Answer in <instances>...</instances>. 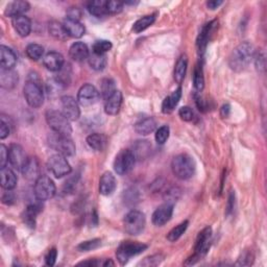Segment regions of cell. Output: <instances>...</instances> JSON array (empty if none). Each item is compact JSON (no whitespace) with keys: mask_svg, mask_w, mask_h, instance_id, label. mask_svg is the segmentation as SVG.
Segmentation results:
<instances>
[{"mask_svg":"<svg viewBox=\"0 0 267 267\" xmlns=\"http://www.w3.org/2000/svg\"><path fill=\"white\" fill-rule=\"evenodd\" d=\"M256 54L255 48L249 42L239 44L229 57V66L236 72H241L247 69Z\"/></svg>","mask_w":267,"mask_h":267,"instance_id":"1","label":"cell"},{"mask_svg":"<svg viewBox=\"0 0 267 267\" xmlns=\"http://www.w3.org/2000/svg\"><path fill=\"white\" fill-rule=\"evenodd\" d=\"M23 93L26 102L30 107L38 109L44 102V92L39 75L36 72H31L27 76V82L23 88Z\"/></svg>","mask_w":267,"mask_h":267,"instance_id":"2","label":"cell"},{"mask_svg":"<svg viewBox=\"0 0 267 267\" xmlns=\"http://www.w3.org/2000/svg\"><path fill=\"white\" fill-rule=\"evenodd\" d=\"M195 162L192 157L186 153L174 157L171 162V170L173 174L180 180H188L195 173Z\"/></svg>","mask_w":267,"mask_h":267,"instance_id":"3","label":"cell"},{"mask_svg":"<svg viewBox=\"0 0 267 267\" xmlns=\"http://www.w3.org/2000/svg\"><path fill=\"white\" fill-rule=\"evenodd\" d=\"M46 122L53 133L62 136L70 137L72 134V128L69 119L62 113L55 110H49L46 112Z\"/></svg>","mask_w":267,"mask_h":267,"instance_id":"4","label":"cell"},{"mask_svg":"<svg viewBox=\"0 0 267 267\" xmlns=\"http://www.w3.org/2000/svg\"><path fill=\"white\" fill-rule=\"evenodd\" d=\"M212 241V229L207 227L203 229L196 238L194 254L185 262V265H193L205 257L210 250Z\"/></svg>","mask_w":267,"mask_h":267,"instance_id":"5","label":"cell"},{"mask_svg":"<svg viewBox=\"0 0 267 267\" xmlns=\"http://www.w3.org/2000/svg\"><path fill=\"white\" fill-rule=\"evenodd\" d=\"M124 230L128 234L137 236L141 234L146 226L145 215L137 210H132L124 216L123 219Z\"/></svg>","mask_w":267,"mask_h":267,"instance_id":"6","label":"cell"},{"mask_svg":"<svg viewBox=\"0 0 267 267\" xmlns=\"http://www.w3.org/2000/svg\"><path fill=\"white\" fill-rule=\"evenodd\" d=\"M146 249L147 245L144 243L135 241H123L116 250V257L119 263L124 265L129 262V260L132 257L141 254Z\"/></svg>","mask_w":267,"mask_h":267,"instance_id":"7","label":"cell"},{"mask_svg":"<svg viewBox=\"0 0 267 267\" xmlns=\"http://www.w3.org/2000/svg\"><path fill=\"white\" fill-rule=\"evenodd\" d=\"M57 192V188L53 181L47 175H40L38 180L34 182L33 193L36 199L40 201H45L52 199Z\"/></svg>","mask_w":267,"mask_h":267,"instance_id":"8","label":"cell"},{"mask_svg":"<svg viewBox=\"0 0 267 267\" xmlns=\"http://www.w3.org/2000/svg\"><path fill=\"white\" fill-rule=\"evenodd\" d=\"M49 145H50L54 150H57L58 153L63 154L65 157H72L75 153V145L70 137L62 136L59 134L53 133L48 139Z\"/></svg>","mask_w":267,"mask_h":267,"instance_id":"9","label":"cell"},{"mask_svg":"<svg viewBox=\"0 0 267 267\" xmlns=\"http://www.w3.org/2000/svg\"><path fill=\"white\" fill-rule=\"evenodd\" d=\"M47 167L48 170L58 179L65 177L71 172V166H70L66 157L61 153H55L49 158Z\"/></svg>","mask_w":267,"mask_h":267,"instance_id":"10","label":"cell"},{"mask_svg":"<svg viewBox=\"0 0 267 267\" xmlns=\"http://www.w3.org/2000/svg\"><path fill=\"white\" fill-rule=\"evenodd\" d=\"M136 158L130 150H122L119 151L114 160V169L117 174L124 175L129 173L135 165Z\"/></svg>","mask_w":267,"mask_h":267,"instance_id":"11","label":"cell"},{"mask_svg":"<svg viewBox=\"0 0 267 267\" xmlns=\"http://www.w3.org/2000/svg\"><path fill=\"white\" fill-rule=\"evenodd\" d=\"M100 92L98 90L93 86L90 85V83H86L81 87L79 90V93H77V101L83 107H90L94 103H96L100 100Z\"/></svg>","mask_w":267,"mask_h":267,"instance_id":"12","label":"cell"},{"mask_svg":"<svg viewBox=\"0 0 267 267\" xmlns=\"http://www.w3.org/2000/svg\"><path fill=\"white\" fill-rule=\"evenodd\" d=\"M62 113L64 114L70 121H75L81 116L80 103L72 96H63L61 98Z\"/></svg>","mask_w":267,"mask_h":267,"instance_id":"13","label":"cell"},{"mask_svg":"<svg viewBox=\"0 0 267 267\" xmlns=\"http://www.w3.org/2000/svg\"><path fill=\"white\" fill-rule=\"evenodd\" d=\"M29 160V157L26 156L22 146L19 144H12L9 149V162L12 167L15 169L21 171L24 167L25 163Z\"/></svg>","mask_w":267,"mask_h":267,"instance_id":"14","label":"cell"},{"mask_svg":"<svg viewBox=\"0 0 267 267\" xmlns=\"http://www.w3.org/2000/svg\"><path fill=\"white\" fill-rule=\"evenodd\" d=\"M173 213V205L165 202L164 205L158 207L152 214V223L157 227H162L171 219Z\"/></svg>","mask_w":267,"mask_h":267,"instance_id":"15","label":"cell"},{"mask_svg":"<svg viewBox=\"0 0 267 267\" xmlns=\"http://www.w3.org/2000/svg\"><path fill=\"white\" fill-rule=\"evenodd\" d=\"M216 25H217V21L213 20V21H211V22L207 23L201 29L199 37H198V41H196V45H198L199 52L200 55H202L203 52H205L207 45L209 43L211 34H212V33L214 32V29L216 27Z\"/></svg>","mask_w":267,"mask_h":267,"instance_id":"16","label":"cell"},{"mask_svg":"<svg viewBox=\"0 0 267 267\" xmlns=\"http://www.w3.org/2000/svg\"><path fill=\"white\" fill-rule=\"evenodd\" d=\"M43 64L49 71L59 72L61 71L62 68L64 67L65 61H64V57H63L61 53L57 51H51V52H48L44 57Z\"/></svg>","mask_w":267,"mask_h":267,"instance_id":"17","label":"cell"},{"mask_svg":"<svg viewBox=\"0 0 267 267\" xmlns=\"http://www.w3.org/2000/svg\"><path fill=\"white\" fill-rule=\"evenodd\" d=\"M122 104V93L116 90L107 100H104V112L108 115H117Z\"/></svg>","mask_w":267,"mask_h":267,"instance_id":"18","label":"cell"},{"mask_svg":"<svg viewBox=\"0 0 267 267\" xmlns=\"http://www.w3.org/2000/svg\"><path fill=\"white\" fill-rule=\"evenodd\" d=\"M31 5L27 1H22V0H17V1L10 2L6 5L4 15L11 17L12 19L19 16H23L26 12H29Z\"/></svg>","mask_w":267,"mask_h":267,"instance_id":"19","label":"cell"},{"mask_svg":"<svg viewBox=\"0 0 267 267\" xmlns=\"http://www.w3.org/2000/svg\"><path fill=\"white\" fill-rule=\"evenodd\" d=\"M12 24L14 30L19 34L20 37L25 38L29 36L32 32V21L25 15L15 17L12 19Z\"/></svg>","mask_w":267,"mask_h":267,"instance_id":"20","label":"cell"},{"mask_svg":"<svg viewBox=\"0 0 267 267\" xmlns=\"http://www.w3.org/2000/svg\"><path fill=\"white\" fill-rule=\"evenodd\" d=\"M17 64V57L8 46H0V66L2 69H14Z\"/></svg>","mask_w":267,"mask_h":267,"instance_id":"21","label":"cell"},{"mask_svg":"<svg viewBox=\"0 0 267 267\" xmlns=\"http://www.w3.org/2000/svg\"><path fill=\"white\" fill-rule=\"evenodd\" d=\"M18 73L13 69H0V86L6 90H12L17 86Z\"/></svg>","mask_w":267,"mask_h":267,"instance_id":"22","label":"cell"},{"mask_svg":"<svg viewBox=\"0 0 267 267\" xmlns=\"http://www.w3.org/2000/svg\"><path fill=\"white\" fill-rule=\"evenodd\" d=\"M63 26L68 34V37L79 39L85 33V26H83L80 21L66 18L63 22Z\"/></svg>","mask_w":267,"mask_h":267,"instance_id":"23","label":"cell"},{"mask_svg":"<svg viewBox=\"0 0 267 267\" xmlns=\"http://www.w3.org/2000/svg\"><path fill=\"white\" fill-rule=\"evenodd\" d=\"M117 186L116 179L111 172H104L100 180V193L109 196L115 191Z\"/></svg>","mask_w":267,"mask_h":267,"instance_id":"24","label":"cell"},{"mask_svg":"<svg viewBox=\"0 0 267 267\" xmlns=\"http://www.w3.org/2000/svg\"><path fill=\"white\" fill-rule=\"evenodd\" d=\"M69 55L75 62H83L89 58V49L83 42H75L69 48Z\"/></svg>","mask_w":267,"mask_h":267,"instance_id":"25","label":"cell"},{"mask_svg":"<svg viewBox=\"0 0 267 267\" xmlns=\"http://www.w3.org/2000/svg\"><path fill=\"white\" fill-rule=\"evenodd\" d=\"M21 172L25 179L36 182L40 177V165L37 158H29Z\"/></svg>","mask_w":267,"mask_h":267,"instance_id":"26","label":"cell"},{"mask_svg":"<svg viewBox=\"0 0 267 267\" xmlns=\"http://www.w3.org/2000/svg\"><path fill=\"white\" fill-rule=\"evenodd\" d=\"M0 184L4 190H13L17 185V177L15 172L8 167L1 168L0 170Z\"/></svg>","mask_w":267,"mask_h":267,"instance_id":"27","label":"cell"},{"mask_svg":"<svg viewBox=\"0 0 267 267\" xmlns=\"http://www.w3.org/2000/svg\"><path fill=\"white\" fill-rule=\"evenodd\" d=\"M182 97V88L179 87L177 90H174L173 92L167 96L163 103H162V112L164 114H170L171 112H173V110L177 107L180 100Z\"/></svg>","mask_w":267,"mask_h":267,"instance_id":"28","label":"cell"},{"mask_svg":"<svg viewBox=\"0 0 267 267\" xmlns=\"http://www.w3.org/2000/svg\"><path fill=\"white\" fill-rule=\"evenodd\" d=\"M156 120H154L152 117H146L141 119V120H139L135 124V131L139 135L147 136L156 130Z\"/></svg>","mask_w":267,"mask_h":267,"instance_id":"29","label":"cell"},{"mask_svg":"<svg viewBox=\"0 0 267 267\" xmlns=\"http://www.w3.org/2000/svg\"><path fill=\"white\" fill-rule=\"evenodd\" d=\"M87 143L90 146V149L96 151H102L105 149V146H107L108 140L107 137L102 135V134L94 133L87 137Z\"/></svg>","mask_w":267,"mask_h":267,"instance_id":"30","label":"cell"},{"mask_svg":"<svg viewBox=\"0 0 267 267\" xmlns=\"http://www.w3.org/2000/svg\"><path fill=\"white\" fill-rule=\"evenodd\" d=\"M187 66H188V58H187V55L183 54L178 60L177 64H175L174 74H173L174 81L177 82L179 85H181L183 81H184V79H185L186 72H187Z\"/></svg>","mask_w":267,"mask_h":267,"instance_id":"31","label":"cell"},{"mask_svg":"<svg viewBox=\"0 0 267 267\" xmlns=\"http://www.w3.org/2000/svg\"><path fill=\"white\" fill-rule=\"evenodd\" d=\"M40 211L41 208L38 205H30L25 209L22 218L27 227L34 228V226H36L37 215L40 213Z\"/></svg>","mask_w":267,"mask_h":267,"instance_id":"32","label":"cell"},{"mask_svg":"<svg viewBox=\"0 0 267 267\" xmlns=\"http://www.w3.org/2000/svg\"><path fill=\"white\" fill-rule=\"evenodd\" d=\"M105 3H107V1H103V0L91 1L88 3L87 9L92 16H94L96 18H101L105 15H108L107 8H105Z\"/></svg>","mask_w":267,"mask_h":267,"instance_id":"33","label":"cell"},{"mask_svg":"<svg viewBox=\"0 0 267 267\" xmlns=\"http://www.w3.org/2000/svg\"><path fill=\"white\" fill-rule=\"evenodd\" d=\"M89 65L96 71H101L108 64V59L105 54H97L92 52L88 58Z\"/></svg>","mask_w":267,"mask_h":267,"instance_id":"34","label":"cell"},{"mask_svg":"<svg viewBox=\"0 0 267 267\" xmlns=\"http://www.w3.org/2000/svg\"><path fill=\"white\" fill-rule=\"evenodd\" d=\"M48 31H49V33H50L51 36L57 40L65 41L68 38V34L64 29V26H63V23L61 24L58 22V21H51L48 25Z\"/></svg>","mask_w":267,"mask_h":267,"instance_id":"35","label":"cell"},{"mask_svg":"<svg viewBox=\"0 0 267 267\" xmlns=\"http://www.w3.org/2000/svg\"><path fill=\"white\" fill-rule=\"evenodd\" d=\"M151 150V145L149 143V141H138L135 145H134L133 153L136 159L143 160L146 157H149Z\"/></svg>","mask_w":267,"mask_h":267,"instance_id":"36","label":"cell"},{"mask_svg":"<svg viewBox=\"0 0 267 267\" xmlns=\"http://www.w3.org/2000/svg\"><path fill=\"white\" fill-rule=\"evenodd\" d=\"M154 20H156V15H147V16H144L142 18H140L139 20H137L135 23H134V26H133V31L134 33H140L144 32L145 30L149 29L150 26H151L154 22Z\"/></svg>","mask_w":267,"mask_h":267,"instance_id":"37","label":"cell"},{"mask_svg":"<svg viewBox=\"0 0 267 267\" xmlns=\"http://www.w3.org/2000/svg\"><path fill=\"white\" fill-rule=\"evenodd\" d=\"M193 86L198 92H201L205 88V77H203V71H202V65L201 63H198L196 64L194 71H193Z\"/></svg>","mask_w":267,"mask_h":267,"instance_id":"38","label":"cell"},{"mask_svg":"<svg viewBox=\"0 0 267 267\" xmlns=\"http://www.w3.org/2000/svg\"><path fill=\"white\" fill-rule=\"evenodd\" d=\"M188 224H189V221L185 220V221H183L182 223H180L179 226L173 228L169 232V233H168L167 240L170 241V242H175L177 240H179V239L181 238V236L186 232V230L188 228Z\"/></svg>","mask_w":267,"mask_h":267,"instance_id":"39","label":"cell"},{"mask_svg":"<svg viewBox=\"0 0 267 267\" xmlns=\"http://www.w3.org/2000/svg\"><path fill=\"white\" fill-rule=\"evenodd\" d=\"M26 55L32 61H39L44 54V48L40 44H30L25 49Z\"/></svg>","mask_w":267,"mask_h":267,"instance_id":"40","label":"cell"},{"mask_svg":"<svg viewBox=\"0 0 267 267\" xmlns=\"http://www.w3.org/2000/svg\"><path fill=\"white\" fill-rule=\"evenodd\" d=\"M115 91H116V88H115V83L113 80L104 79L101 81L100 94L103 97L104 100H107L108 98L115 92Z\"/></svg>","mask_w":267,"mask_h":267,"instance_id":"41","label":"cell"},{"mask_svg":"<svg viewBox=\"0 0 267 267\" xmlns=\"http://www.w3.org/2000/svg\"><path fill=\"white\" fill-rule=\"evenodd\" d=\"M65 88H66V86L62 82H60L57 77L50 80V81H48V83H47V92L49 95H51V96L59 95Z\"/></svg>","mask_w":267,"mask_h":267,"instance_id":"42","label":"cell"},{"mask_svg":"<svg viewBox=\"0 0 267 267\" xmlns=\"http://www.w3.org/2000/svg\"><path fill=\"white\" fill-rule=\"evenodd\" d=\"M113 45L108 40H98L92 46V52L97 54H105L110 51Z\"/></svg>","mask_w":267,"mask_h":267,"instance_id":"43","label":"cell"},{"mask_svg":"<svg viewBox=\"0 0 267 267\" xmlns=\"http://www.w3.org/2000/svg\"><path fill=\"white\" fill-rule=\"evenodd\" d=\"M169 134H170L169 126L163 125L157 130L156 135H154V139H156L158 144L163 145L167 141L168 138H169Z\"/></svg>","mask_w":267,"mask_h":267,"instance_id":"44","label":"cell"},{"mask_svg":"<svg viewBox=\"0 0 267 267\" xmlns=\"http://www.w3.org/2000/svg\"><path fill=\"white\" fill-rule=\"evenodd\" d=\"M101 244L100 239H92V240H88V241H83L77 245L76 249L80 251H90L93 250L97 248H100Z\"/></svg>","mask_w":267,"mask_h":267,"instance_id":"45","label":"cell"},{"mask_svg":"<svg viewBox=\"0 0 267 267\" xmlns=\"http://www.w3.org/2000/svg\"><path fill=\"white\" fill-rule=\"evenodd\" d=\"M123 4L120 1H107L105 8H107L108 14H119L123 10Z\"/></svg>","mask_w":267,"mask_h":267,"instance_id":"46","label":"cell"},{"mask_svg":"<svg viewBox=\"0 0 267 267\" xmlns=\"http://www.w3.org/2000/svg\"><path fill=\"white\" fill-rule=\"evenodd\" d=\"M179 116L181 117L182 120L184 121H192L193 118H194V113L191 108L189 107H182L180 110H179Z\"/></svg>","mask_w":267,"mask_h":267,"instance_id":"47","label":"cell"},{"mask_svg":"<svg viewBox=\"0 0 267 267\" xmlns=\"http://www.w3.org/2000/svg\"><path fill=\"white\" fill-rule=\"evenodd\" d=\"M162 260H163L162 255H153V256L145 258L143 261L140 263V265H142V266H157L158 264L161 263Z\"/></svg>","mask_w":267,"mask_h":267,"instance_id":"48","label":"cell"},{"mask_svg":"<svg viewBox=\"0 0 267 267\" xmlns=\"http://www.w3.org/2000/svg\"><path fill=\"white\" fill-rule=\"evenodd\" d=\"M9 162V150L6 146L1 144L0 146V168L6 167V164Z\"/></svg>","mask_w":267,"mask_h":267,"instance_id":"49","label":"cell"},{"mask_svg":"<svg viewBox=\"0 0 267 267\" xmlns=\"http://www.w3.org/2000/svg\"><path fill=\"white\" fill-rule=\"evenodd\" d=\"M57 257H58V250L57 249H51L49 250L47 252V255L45 257V262L46 265L48 266H53L55 264V261H57Z\"/></svg>","mask_w":267,"mask_h":267,"instance_id":"50","label":"cell"},{"mask_svg":"<svg viewBox=\"0 0 267 267\" xmlns=\"http://www.w3.org/2000/svg\"><path fill=\"white\" fill-rule=\"evenodd\" d=\"M11 130L10 125L6 122L3 118H1V121H0V139L3 140L10 135Z\"/></svg>","mask_w":267,"mask_h":267,"instance_id":"51","label":"cell"},{"mask_svg":"<svg viewBox=\"0 0 267 267\" xmlns=\"http://www.w3.org/2000/svg\"><path fill=\"white\" fill-rule=\"evenodd\" d=\"M165 196H166V199H167V202L172 203V205H173V201H177V200L179 199L180 191L178 190V189L172 188V189H170V190H168L166 192Z\"/></svg>","mask_w":267,"mask_h":267,"instance_id":"52","label":"cell"},{"mask_svg":"<svg viewBox=\"0 0 267 267\" xmlns=\"http://www.w3.org/2000/svg\"><path fill=\"white\" fill-rule=\"evenodd\" d=\"M234 208H235V192L231 191V193H230V195H229V200H228V205H227V210H226L227 215H230L232 212H233Z\"/></svg>","mask_w":267,"mask_h":267,"instance_id":"53","label":"cell"},{"mask_svg":"<svg viewBox=\"0 0 267 267\" xmlns=\"http://www.w3.org/2000/svg\"><path fill=\"white\" fill-rule=\"evenodd\" d=\"M15 200V196L12 190H5V192L2 194V202L5 205H12V203Z\"/></svg>","mask_w":267,"mask_h":267,"instance_id":"54","label":"cell"},{"mask_svg":"<svg viewBox=\"0 0 267 267\" xmlns=\"http://www.w3.org/2000/svg\"><path fill=\"white\" fill-rule=\"evenodd\" d=\"M194 97H195V103H196V105H198L199 110L201 112H205L207 109L206 100H203L200 95H194Z\"/></svg>","mask_w":267,"mask_h":267,"instance_id":"55","label":"cell"},{"mask_svg":"<svg viewBox=\"0 0 267 267\" xmlns=\"http://www.w3.org/2000/svg\"><path fill=\"white\" fill-rule=\"evenodd\" d=\"M255 63H256V67L258 70H264L265 69V59L262 54H255Z\"/></svg>","mask_w":267,"mask_h":267,"instance_id":"56","label":"cell"},{"mask_svg":"<svg viewBox=\"0 0 267 267\" xmlns=\"http://www.w3.org/2000/svg\"><path fill=\"white\" fill-rule=\"evenodd\" d=\"M81 16H82V13L79 9H71L69 10L68 12V15H67V18H70V19H73V20H77L80 21L81 19Z\"/></svg>","mask_w":267,"mask_h":267,"instance_id":"57","label":"cell"},{"mask_svg":"<svg viewBox=\"0 0 267 267\" xmlns=\"http://www.w3.org/2000/svg\"><path fill=\"white\" fill-rule=\"evenodd\" d=\"M251 258L252 257L250 256V252H248V254H244L241 259H239L238 264L239 265H245V261H248V265H250V264H251V261H252Z\"/></svg>","mask_w":267,"mask_h":267,"instance_id":"58","label":"cell"},{"mask_svg":"<svg viewBox=\"0 0 267 267\" xmlns=\"http://www.w3.org/2000/svg\"><path fill=\"white\" fill-rule=\"evenodd\" d=\"M223 2L220 0H211V1L207 2V6L210 10H216L218 6H220Z\"/></svg>","mask_w":267,"mask_h":267,"instance_id":"59","label":"cell"},{"mask_svg":"<svg viewBox=\"0 0 267 267\" xmlns=\"http://www.w3.org/2000/svg\"><path fill=\"white\" fill-rule=\"evenodd\" d=\"M230 111H231L230 104H224V105H222L221 111H220V114H221V116L223 118H227L230 115Z\"/></svg>","mask_w":267,"mask_h":267,"instance_id":"60","label":"cell"},{"mask_svg":"<svg viewBox=\"0 0 267 267\" xmlns=\"http://www.w3.org/2000/svg\"><path fill=\"white\" fill-rule=\"evenodd\" d=\"M80 265L100 266V265H102V263H101V261H98V260H90V261H86V262H82V263H80Z\"/></svg>","mask_w":267,"mask_h":267,"instance_id":"61","label":"cell"}]
</instances>
